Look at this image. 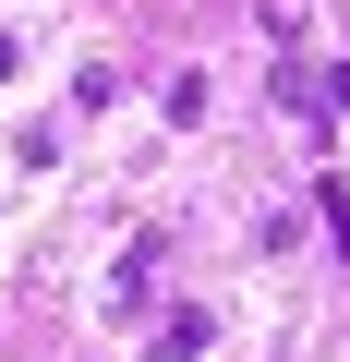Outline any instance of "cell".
Returning <instances> with one entry per match:
<instances>
[{"label": "cell", "instance_id": "1", "mask_svg": "<svg viewBox=\"0 0 350 362\" xmlns=\"http://www.w3.org/2000/svg\"><path fill=\"white\" fill-rule=\"evenodd\" d=\"M206 338H218V326H206V314H194V302H182V314H169V326H157V350H145V362H194V350H206Z\"/></svg>", "mask_w": 350, "mask_h": 362}, {"label": "cell", "instance_id": "2", "mask_svg": "<svg viewBox=\"0 0 350 362\" xmlns=\"http://www.w3.org/2000/svg\"><path fill=\"white\" fill-rule=\"evenodd\" d=\"M13 73H25V49H13V37H0V85H13Z\"/></svg>", "mask_w": 350, "mask_h": 362}]
</instances>
